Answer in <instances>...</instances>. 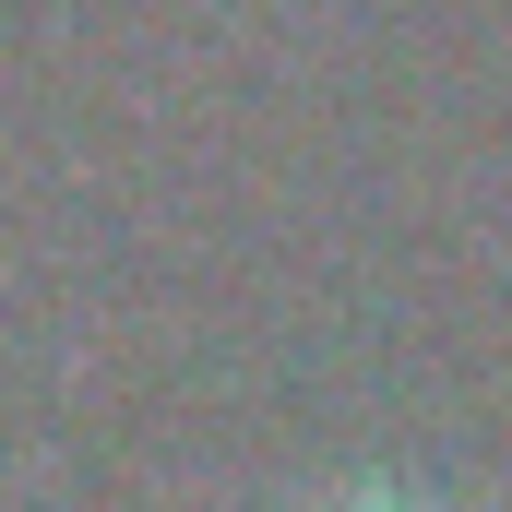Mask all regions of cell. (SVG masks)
<instances>
[{"instance_id":"cell-1","label":"cell","mask_w":512,"mask_h":512,"mask_svg":"<svg viewBox=\"0 0 512 512\" xmlns=\"http://www.w3.org/2000/svg\"><path fill=\"white\" fill-rule=\"evenodd\" d=\"M322 512H429V501H405V489H346V501H322Z\"/></svg>"}]
</instances>
